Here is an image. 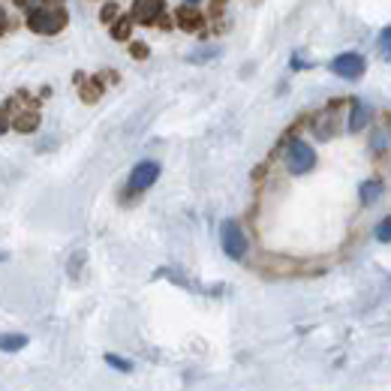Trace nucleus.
Masks as SVG:
<instances>
[{"label": "nucleus", "mask_w": 391, "mask_h": 391, "mask_svg": "<svg viewBox=\"0 0 391 391\" xmlns=\"http://www.w3.org/2000/svg\"><path fill=\"white\" fill-rule=\"evenodd\" d=\"M220 244L229 259H244L247 256V235H244L238 220H223L220 226Z\"/></svg>", "instance_id": "1"}, {"label": "nucleus", "mask_w": 391, "mask_h": 391, "mask_svg": "<svg viewBox=\"0 0 391 391\" xmlns=\"http://www.w3.org/2000/svg\"><path fill=\"white\" fill-rule=\"evenodd\" d=\"M313 166H316V154H313V148L307 142L301 139H292L289 142V151H286V169L292 175H307Z\"/></svg>", "instance_id": "2"}, {"label": "nucleus", "mask_w": 391, "mask_h": 391, "mask_svg": "<svg viewBox=\"0 0 391 391\" xmlns=\"http://www.w3.org/2000/svg\"><path fill=\"white\" fill-rule=\"evenodd\" d=\"M27 25L37 33H58L61 27H66V13L63 9H33L27 15Z\"/></svg>", "instance_id": "3"}, {"label": "nucleus", "mask_w": 391, "mask_h": 391, "mask_svg": "<svg viewBox=\"0 0 391 391\" xmlns=\"http://www.w3.org/2000/svg\"><path fill=\"white\" fill-rule=\"evenodd\" d=\"M364 70H367V63H364V58L359 51H343L331 61V73L340 75V78H349V82L352 78H361Z\"/></svg>", "instance_id": "4"}, {"label": "nucleus", "mask_w": 391, "mask_h": 391, "mask_svg": "<svg viewBox=\"0 0 391 391\" xmlns=\"http://www.w3.org/2000/svg\"><path fill=\"white\" fill-rule=\"evenodd\" d=\"M156 178H160V163H154V160H142L136 169L130 172V187L132 190H148Z\"/></svg>", "instance_id": "5"}, {"label": "nucleus", "mask_w": 391, "mask_h": 391, "mask_svg": "<svg viewBox=\"0 0 391 391\" xmlns=\"http://www.w3.org/2000/svg\"><path fill=\"white\" fill-rule=\"evenodd\" d=\"M160 13H163V0H136V6H132V18L144 21V25H151L154 15Z\"/></svg>", "instance_id": "6"}, {"label": "nucleus", "mask_w": 391, "mask_h": 391, "mask_svg": "<svg viewBox=\"0 0 391 391\" xmlns=\"http://www.w3.org/2000/svg\"><path fill=\"white\" fill-rule=\"evenodd\" d=\"M367 120H371V108H367L364 103H355L352 106V115H349V124H346V130L349 132H359L367 127Z\"/></svg>", "instance_id": "7"}, {"label": "nucleus", "mask_w": 391, "mask_h": 391, "mask_svg": "<svg viewBox=\"0 0 391 391\" xmlns=\"http://www.w3.org/2000/svg\"><path fill=\"white\" fill-rule=\"evenodd\" d=\"M178 25H181L184 30H199L205 25V18L196 13V9H178Z\"/></svg>", "instance_id": "8"}, {"label": "nucleus", "mask_w": 391, "mask_h": 391, "mask_svg": "<svg viewBox=\"0 0 391 391\" xmlns=\"http://www.w3.org/2000/svg\"><path fill=\"white\" fill-rule=\"evenodd\" d=\"M27 346L25 334H0V352H18Z\"/></svg>", "instance_id": "9"}, {"label": "nucleus", "mask_w": 391, "mask_h": 391, "mask_svg": "<svg viewBox=\"0 0 391 391\" xmlns=\"http://www.w3.org/2000/svg\"><path fill=\"white\" fill-rule=\"evenodd\" d=\"M13 127L21 130V132H33L39 127V115H37V111H27V115H21V118L13 120Z\"/></svg>", "instance_id": "10"}, {"label": "nucleus", "mask_w": 391, "mask_h": 391, "mask_svg": "<svg viewBox=\"0 0 391 391\" xmlns=\"http://www.w3.org/2000/svg\"><path fill=\"white\" fill-rule=\"evenodd\" d=\"M379 196H383V184H379V181H367V184H361V202H364V205L376 202Z\"/></svg>", "instance_id": "11"}, {"label": "nucleus", "mask_w": 391, "mask_h": 391, "mask_svg": "<svg viewBox=\"0 0 391 391\" xmlns=\"http://www.w3.org/2000/svg\"><path fill=\"white\" fill-rule=\"evenodd\" d=\"M379 51L391 61V27H383V33H379Z\"/></svg>", "instance_id": "12"}, {"label": "nucleus", "mask_w": 391, "mask_h": 391, "mask_svg": "<svg viewBox=\"0 0 391 391\" xmlns=\"http://www.w3.org/2000/svg\"><path fill=\"white\" fill-rule=\"evenodd\" d=\"M130 27H132V15L120 18L118 25H115V39H127V37H130Z\"/></svg>", "instance_id": "13"}, {"label": "nucleus", "mask_w": 391, "mask_h": 391, "mask_svg": "<svg viewBox=\"0 0 391 391\" xmlns=\"http://www.w3.org/2000/svg\"><path fill=\"white\" fill-rule=\"evenodd\" d=\"M376 238L383 241V244H391V217H385V220L376 226Z\"/></svg>", "instance_id": "14"}, {"label": "nucleus", "mask_w": 391, "mask_h": 391, "mask_svg": "<svg viewBox=\"0 0 391 391\" xmlns=\"http://www.w3.org/2000/svg\"><path fill=\"white\" fill-rule=\"evenodd\" d=\"M217 54H220V49H199V51H193V54H190V61H211V58H217Z\"/></svg>", "instance_id": "15"}, {"label": "nucleus", "mask_w": 391, "mask_h": 391, "mask_svg": "<svg viewBox=\"0 0 391 391\" xmlns=\"http://www.w3.org/2000/svg\"><path fill=\"white\" fill-rule=\"evenodd\" d=\"M106 364H111L115 371H124V373H130V371H132V364H130V361H124V359H118V355H106Z\"/></svg>", "instance_id": "16"}, {"label": "nucleus", "mask_w": 391, "mask_h": 391, "mask_svg": "<svg viewBox=\"0 0 391 391\" xmlns=\"http://www.w3.org/2000/svg\"><path fill=\"white\" fill-rule=\"evenodd\" d=\"M388 148V136H385V132H376V136H373V151H385Z\"/></svg>", "instance_id": "17"}, {"label": "nucleus", "mask_w": 391, "mask_h": 391, "mask_svg": "<svg viewBox=\"0 0 391 391\" xmlns=\"http://www.w3.org/2000/svg\"><path fill=\"white\" fill-rule=\"evenodd\" d=\"M115 13H118V6H115V4L103 6V21H106V25H108V21H115Z\"/></svg>", "instance_id": "18"}, {"label": "nucleus", "mask_w": 391, "mask_h": 391, "mask_svg": "<svg viewBox=\"0 0 391 391\" xmlns=\"http://www.w3.org/2000/svg\"><path fill=\"white\" fill-rule=\"evenodd\" d=\"M9 127H13V120H9V118H6V111L0 108V136H4V132H6Z\"/></svg>", "instance_id": "19"}, {"label": "nucleus", "mask_w": 391, "mask_h": 391, "mask_svg": "<svg viewBox=\"0 0 391 391\" xmlns=\"http://www.w3.org/2000/svg\"><path fill=\"white\" fill-rule=\"evenodd\" d=\"M132 54H136V58H148V49H144V46H132Z\"/></svg>", "instance_id": "20"}, {"label": "nucleus", "mask_w": 391, "mask_h": 391, "mask_svg": "<svg viewBox=\"0 0 391 391\" xmlns=\"http://www.w3.org/2000/svg\"><path fill=\"white\" fill-rule=\"evenodd\" d=\"M4 30H6V13L0 9V33H4Z\"/></svg>", "instance_id": "21"}, {"label": "nucleus", "mask_w": 391, "mask_h": 391, "mask_svg": "<svg viewBox=\"0 0 391 391\" xmlns=\"http://www.w3.org/2000/svg\"><path fill=\"white\" fill-rule=\"evenodd\" d=\"M4 259H6V253H0V262H4Z\"/></svg>", "instance_id": "22"}, {"label": "nucleus", "mask_w": 391, "mask_h": 391, "mask_svg": "<svg viewBox=\"0 0 391 391\" xmlns=\"http://www.w3.org/2000/svg\"><path fill=\"white\" fill-rule=\"evenodd\" d=\"M187 4H199V0H187Z\"/></svg>", "instance_id": "23"}]
</instances>
